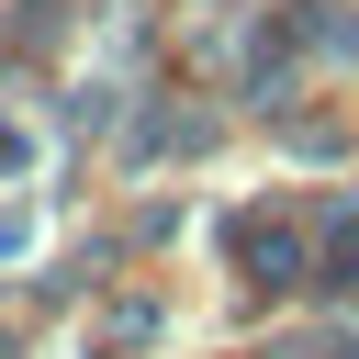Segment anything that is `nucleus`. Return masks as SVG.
Listing matches in <instances>:
<instances>
[{"label":"nucleus","instance_id":"1","mask_svg":"<svg viewBox=\"0 0 359 359\" xmlns=\"http://www.w3.org/2000/svg\"><path fill=\"white\" fill-rule=\"evenodd\" d=\"M236 269H247L258 292H280V280L303 269V236H292L280 213H247V224H236Z\"/></svg>","mask_w":359,"mask_h":359},{"label":"nucleus","instance_id":"2","mask_svg":"<svg viewBox=\"0 0 359 359\" xmlns=\"http://www.w3.org/2000/svg\"><path fill=\"white\" fill-rule=\"evenodd\" d=\"M22 157H34V146H22V135H11V123H0V180H11V168H22Z\"/></svg>","mask_w":359,"mask_h":359},{"label":"nucleus","instance_id":"3","mask_svg":"<svg viewBox=\"0 0 359 359\" xmlns=\"http://www.w3.org/2000/svg\"><path fill=\"white\" fill-rule=\"evenodd\" d=\"M314 359H359V348H314Z\"/></svg>","mask_w":359,"mask_h":359}]
</instances>
